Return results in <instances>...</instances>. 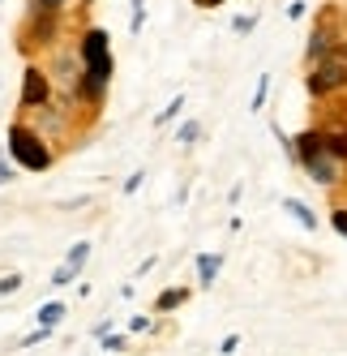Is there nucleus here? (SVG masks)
<instances>
[{"label": "nucleus", "mask_w": 347, "mask_h": 356, "mask_svg": "<svg viewBox=\"0 0 347 356\" xmlns=\"http://www.w3.org/2000/svg\"><path fill=\"white\" fill-rule=\"evenodd\" d=\"M78 56H82V78L73 86V104L78 112H86V120H94L108 104L112 90V73H116V56H112V39L103 26H86L78 39Z\"/></svg>", "instance_id": "1"}, {"label": "nucleus", "mask_w": 347, "mask_h": 356, "mask_svg": "<svg viewBox=\"0 0 347 356\" xmlns=\"http://www.w3.org/2000/svg\"><path fill=\"white\" fill-rule=\"evenodd\" d=\"M5 155L22 172H47L56 163V146L22 116V120H9V129H5Z\"/></svg>", "instance_id": "2"}, {"label": "nucleus", "mask_w": 347, "mask_h": 356, "mask_svg": "<svg viewBox=\"0 0 347 356\" xmlns=\"http://www.w3.org/2000/svg\"><path fill=\"white\" fill-rule=\"evenodd\" d=\"M60 26H65V13L26 0V22H22V35H17V52L35 56V52H52V47H60Z\"/></svg>", "instance_id": "3"}, {"label": "nucleus", "mask_w": 347, "mask_h": 356, "mask_svg": "<svg viewBox=\"0 0 347 356\" xmlns=\"http://www.w3.org/2000/svg\"><path fill=\"white\" fill-rule=\"evenodd\" d=\"M305 90L309 99H317V104H330V99H343L347 95V60L343 56H326L305 69Z\"/></svg>", "instance_id": "4"}, {"label": "nucleus", "mask_w": 347, "mask_h": 356, "mask_svg": "<svg viewBox=\"0 0 347 356\" xmlns=\"http://www.w3.org/2000/svg\"><path fill=\"white\" fill-rule=\"evenodd\" d=\"M43 73L52 78V86L56 90H65V95H73V86H78V78H82V56H78V43L73 47H52L47 52V60H43Z\"/></svg>", "instance_id": "5"}, {"label": "nucleus", "mask_w": 347, "mask_h": 356, "mask_svg": "<svg viewBox=\"0 0 347 356\" xmlns=\"http://www.w3.org/2000/svg\"><path fill=\"white\" fill-rule=\"evenodd\" d=\"M56 104V86L52 78L43 73V65H26V78H22V116H31V112H43V108H52Z\"/></svg>", "instance_id": "6"}, {"label": "nucleus", "mask_w": 347, "mask_h": 356, "mask_svg": "<svg viewBox=\"0 0 347 356\" xmlns=\"http://www.w3.org/2000/svg\"><path fill=\"white\" fill-rule=\"evenodd\" d=\"M330 52H335V26H330V17L321 13L317 26H313V35H309V47H305V69L317 65V60H326Z\"/></svg>", "instance_id": "7"}, {"label": "nucleus", "mask_w": 347, "mask_h": 356, "mask_svg": "<svg viewBox=\"0 0 347 356\" xmlns=\"http://www.w3.org/2000/svg\"><path fill=\"white\" fill-rule=\"evenodd\" d=\"M193 300V288H163L159 296H155V305H151V314L155 318H167V314H176V309H185V305Z\"/></svg>", "instance_id": "8"}, {"label": "nucleus", "mask_w": 347, "mask_h": 356, "mask_svg": "<svg viewBox=\"0 0 347 356\" xmlns=\"http://www.w3.org/2000/svg\"><path fill=\"white\" fill-rule=\"evenodd\" d=\"M223 270V253H197V292H210Z\"/></svg>", "instance_id": "9"}, {"label": "nucleus", "mask_w": 347, "mask_h": 356, "mask_svg": "<svg viewBox=\"0 0 347 356\" xmlns=\"http://www.w3.org/2000/svg\"><path fill=\"white\" fill-rule=\"evenodd\" d=\"M283 211H287L296 223H301L305 232H317V227H321V219L313 215V207H309V202H301V197H283Z\"/></svg>", "instance_id": "10"}, {"label": "nucleus", "mask_w": 347, "mask_h": 356, "mask_svg": "<svg viewBox=\"0 0 347 356\" xmlns=\"http://www.w3.org/2000/svg\"><path fill=\"white\" fill-rule=\"evenodd\" d=\"M65 318H69V305H65V300H56V296H52V300H43V305H39V314H35V322H39V326H47V330H56Z\"/></svg>", "instance_id": "11"}, {"label": "nucleus", "mask_w": 347, "mask_h": 356, "mask_svg": "<svg viewBox=\"0 0 347 356\" xmlns=\"http://www.w3.org/2000/svg\"><path fill=\"white\" fill-rule=\"evenodd\" d=\"M86 262H90V241H73L69 249H65V262L60 266H69V270H86Z\"/></svg>", "instance_id": "12"}, {"label": "nucleus", "mask_w": 347, "mask_h": 356, "mask_svg": "<svg viewBox=\"0 0 347 356\" xmlns=\"http://www.w3.org/2000/svg\"><path fill=\"white\" fill-rule=\"evenodd\" d=\"M99 348L112 352V356H125V352H133V335H120V330H112V335L99 339Z\"/></svg>", "instance_id": "13"}, {"label": "nucleus", "mask_w": 347, "mask_h": 356, "mask_svg": "<svg viewBox=\"0 0 347 356\" xmlns=\"http://www.w3.org/2000/svg\"><path fill=\"white\" fill-rule=\"evenodd\" d=\"M180 112H185V95H171V104H167V108H163V112L155 116V129H167V124L176 120Z\"/></svg>", "instance_id": "14"}, {"label": "nucleus", "mask_w": 347, "mask_h": 356, "mask_svg": "<svg viewBox=\"0 0 347 356\" xmlns=\"http://www.w3.org/2000/svg\"><path fill=\"white\" fill-rule=\"evenodd\" d=\"M176 142H180V146H193V142H202V120H193V116H189V120L180 124V129H176Z\"/></svg>", "instance_id": "15"}, {"label": "nucleus", "mask_w": 347, "mask_h": 356, "mask_svg": "<svg viewBox=\"0 0 347 356\" xmlns=\"http://www.w3.org/2000/svg\"><path fill=\"white\" fill-rule=\"evenodd\" d=\"M266 99H270V73H262V78H257L253 99H249V112H262V108H266Z\"/></svg>", "instance_id": "16"}, {"label": "nucleus", "mask_w": 347, "mask_h": 356, "mask_svg": "<svg viewBox=\"0 0 347 356\" xmlns=\"http://www.w3.org/2000/svg\"><path fill=\"white\" fill-rule=\"evenodd\" d=\"M78 284H82L78 270H69V266H56L52 270V288H78Z\"/></svg>", "instance_id": "17"}, {"label": "nucleus", "mask_w": 347, "mask_h": 356, "mask_svg": "<svg viewBox=\"0 0 347 356\" xmlns=\"http://www.w3.org/2000/svg\"><path fill=\"white\" fill-rule=\"evenodd\" d=\"M129 35H142V26H146V0H129Z\"/></svg>", "instance_id": "18"}, {"label": "nucleus", "mask_w": 347, "mask_h": 356, "mask_svg": "<svg viewBox=\"0 0 347 356\" xmlns=\"http://www.w3.org/2000/svg\"><path fill=\"white\" fill-rule=\"evenodd\" d=\"M52 335H56V330H47V326H35V330H26V335L17 339V348H39L43 339H52Z\"/></svg>", "instance_id": "19"}, {"label": "nucleus", "mask_w": 347, "mask_h": 356, "mask_svg": "<svg viewBox=\"0 0 347 356\" xmlns=\"http://www.w3.org/2000/svg\"><path fill=\"white\" fill-rule=\"evenodd\" d=\"M146 330H159L155 314H137V318H129V335H146Z\"/></svg>", "instance_id": "20"}, {"label": "nucleus", "mask_w": 347, "mask_h": 356, "mask_svg": "<svg viewBox=\"0 0 347 356\" xmlns=\"http://www.w3.org/2000/svg\"><path fill=\"white\" fill-rule=\"evenodd\" d=\"M257 31V13H240L232 17V35H253Z\"/></svg>", "instance_id": "21"}, {"label": "nucleus", "mask_w": 347, "mask_h": 356, "mask_svg": "<svg viewBox=\"0 0 347 356\" xmlns=\"http://www.w3.org/2000/svg\"><path fill=\"white\" fill-rule=\"evenodd\" d=\"M330 227L347 241V207H339V202H330Z\"/></svg>", "instance_id": "22"}, {"label": "nucleus", "mask_w": 347, "mask_h": 356, "mask_svg": "<svg viewBox=\"0 0 347 356\" xmlns=\"http://www.w3.org/2000/svg\"><path fill=\"white\" fill-rule=\"evenodd\" d=\"M13 292H22V275H17V270H13V275H0V300L13 296Z\"/></svg>", "instance_id": "23"}, {"label": "nucleus", "mask_w": 347, "mask_h": 356, "mask_svg": "<svg viewBox=\"0 0 347 356\" xmlns=\"http://www.w3.org/2000/svg\"><path fill=\"white\" fill-rule=\"evenodd\" d=\"M13 176H17V168H13V159L5 155V150H0V189H5V185H13Z\"/></svg>", "instance_id": "24"}, {"label": "nucleus", "mask_w": 347, "mask_h": 356, "mask_svg": "<svg viewBox=\"0 0 347 356\" xmlns=\"http://www.w3.org/2000/svg\"><path fill=\"white\" fill-rule=\"evenodd\" d=\"M142 181H146V172H142V168H137V172H129V176H125V185H120V193H137V189H142Z\"/></svg>", "instance_id": "25"}, {"label": "nucleus", "mask_w": 347, "mask_h": 356, "mask_svg": "<svg viewBox=\"0 0 347 356\" xmlns=\"http://www.w3.org/2000/svg\"><path fill=\"white\" fill-rule=\"evenodd\" d=\"M112 330H116V322H112V318H99V322L90 326V335H94V339H103V335H112Z\"/></svg>", "instance_id": "26"}, {"label": "nucleus", "mask_w": 347, "mask_h": 356, "mask_svg": "<svg viewBox=\"0 0 347 356\" xmlns=\"http://www.w3.org/2000/svg\"><path fill=\"white\" fill-rule=\"evenodd\" d=\"M240 343H244L240 335H228V339L219 343V356H236V352H240Z\"/></svg>", "instance_id": "27"}, {"label": "nucleus", "mask_w": 347, "mask_h": 356, "mask_svg": "<svg viewBox=\"0 0 347 356\" xmlns=\"http://www.w3.org/2000/svg\"><path fill=\"white\" fill-rule=\"evenodd\" d=\"M309 13V5H305V0H291V5H287V22H301Z\"/></svg>", "instance_id": "28"}, {"label": "nucleus", "mask_w": 347, "mask_h": 356, "mask_svg": "<svg viewBox=\"0 0 347 356\" xmlns=\"http://www.w3.org/2000/svg\"><path fill=\"white\" fill-rule=\"evenodd\" d=\"M35 5H47V9H56V13H65V9H73L78 0H35Z\"/></svg>", "instance_id": "29"}, {"label": "nucleus", "mask_w": 347, "mask_h": 356, "mask_svg": "<svg viewBox=\"0 0 347 356\" xmlns=\"http://www.w3.org/2000/svg\"><path fill=\"white\" fill-rule=\"evenodd\" d=\"M155 266H159V258H155V253H151V258H142V262H137V275H151Z\"/></svg>", "instance_id": "30"}, {"label": "nucleus", "mask_w": 347, "mask_h": 356, "mask_svg": "<svg viewBox=\"0 0 347 356\" xmlns=\"http://www.w3.org/2000/svg\"><path fill=\"white\" fill-rule=\"evenodd\" d=\"M193 5H197V9H219L223 0H193Z\"/></svg>", "instance_id": "31"}, {"label": "nucleus", "mask_w": 347, "mask_h": 356, "mask_svg": "<svg viewBox=\"0 0 347 356\" xmlns=\"http://www.w3.org/2000/svg\"><path fill=\"white\" fill-rule=\"evenodd\" d=\"M339 207H347V185H343V197H339Z\"/></svg>", "instance_id": "32"}, {"label": "nucleus", "mask_w": 347, "mask_h": 356, "mask_svg": "<svg viewBox=\"0 0 347 356\" xmlns=\"http://www.w3.org/2000/svg\"><path fill=\"white\" fill-rule=\"evenodd\" d=\"M78 5H82V9H86V5H94V0H78Z\"/></svg>", "instance_id": "33"}, {"label": "nucleus", "mask_w": 347, "mask_h": 356, "mask_svg": "<svg viewBox=\"0 0 347 356\" xmlns=\"http://www.w3.org/2000/svg\"><path fill=\"white\" fill-rule=\"evenodd\" d=\"M339 9H347V0H343V5H339Z\"/></svg>", "instance_id": "34"}]
</instances>
